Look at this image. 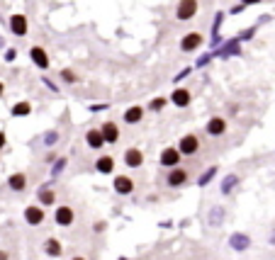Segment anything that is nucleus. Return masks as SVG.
<instances>
[{
    "instance_id": "nucleus-1",
    "label": "nucleus",
    "mask_w": 275,
    "mask_h": 260,
    "mask_svg": "<svg viewBox=\"0 0 275 260\" xmlns=\"http://www.w3.org/2000/svg\"><path fill=\"white\" fill-rule=\"evenodd\" d=\"M197 13H200V3L197 0H178V5H176V20H180V22L193 20Z\"/></svg>"
},
{
    "instance_id": "nucleus-2",
    "label": "nucleus",
    "mask_w": 275,
    "mask_h": 260,
    "mask_svg": "<svg viewBox=\"0 0 275 260\" xmlns=\"http://www.w3.org/2000/svg\"><path fill=\"white\" fill-rule=\"evenodd\" d=\"M202 44H205V37H202L200 32H188V34L180 39V51H183V54H195Z\"/></svg>"
},
{
    "instance_id": "nucleus-3",
    "label": "nucleus",
    "mask_w": 275,
    "mask_h": 260,
    "mask_svg": "<svg viewBox=\"0 0 275 260\" xmlns=\"http://www.w3.org/2000/svg\"><path fill=\"white\" fill-rule=\"evenodd\" d=\"M176 149L180 151V156H195V153L200 151V139L195 137V134H185V137L178 141Z\"/></svg>"
},
{
    "instance_id": "nucleus-4",
    "label": "nucleus",
    "mask_w": 275,
    "mask_h": 260,
    "mask_svg": "<svg viewBox=\"0 0 275 260\" xmlns=\"http://www.w3.org/2000/svg\"><path fill=\"white\" fill-rule=\"evenodd\" d=\"M190 102H193V93H190L188 88H176V90L171 93V105H176L178 110L190 107Z\"/></svg>"
},
{
    "instance_id": "nucleus-5",
    "label": "nucleus",
    "mask_w": 275,
    "mask_h": 260,
    "mask_svg": "<svg viewBox=\"0 0 275 260\" xmlns=\"http://www.w3.org/2000/svg\"><path fill=\"white\" fill-rule=\"evenodd\" d=\"M224 46L222 49H214L212 56H219V58H227V56H239L241 54V39L236 37V39H229V41H222Z\"/></svg>"
},
{
    "instance_id": "nucleus-6",
    "label": "nucleus",
    "mask_w": 275,
    "mask_h": 260,
    "mask_svg": "<svg viewBox=\"0 0 275 260\" xmlns=\"http://www.w3.org/2000/svg\"><path fill=\"white\" fill-rule=\"evenodd\" d=\"M180 151L176 146H168V149L161 151V156H158V165H163V168H176L180 163Z\"/></svg>"
},
{
    "instance_id": "nucleus-7",
    "label": "nucleus",
    "mask_w": 275,
    "mask_h": 260,
    "mask_svg": "<svg viewBox=\"0 0 275 260\" xmlns=\"http://www.w3.org/2000/svg\"><path fill=\"white\" fill-rule=\"evenodd\" d=\"M10 32H13L15 37H27V32H29L27 17L20 15V13H15L13 17H10Z\"/></svg>"
},
{
    "instance_id": "nucleus-8",
    "label": "nucleus",
    "mask_w": 275,
    "mask_h": 260,
    "mask_svg": "<svg viewBox=\"0 0 275 260\" xmlns=\"http://www.w3.org/2000/svg\"><path fill=\"white\" fill-rule=\"evenodd\" d=\"M29 58H32V63H34L39 71H49V66H51L49 54H46L41 46H32V49H29Z\"/></svg>"
},
{
    "instance_id": "nucleus-9",
    "label": "nucleus",
    "mask_w": 275,
    "mask_h": 260,
    "mask_svg": "<svg viewBox=\"0 0 275 260\" xmlns=\"http://www.w3.org/2000/svg\"><path fill=\"white\" fill-rule=\"evenodd\" d=\"M22 217H25V221H27L29 226H39L41 221L46 219V217H44V207H41V205H32V207H27Z\"/></svg>"
},
{
    "instance_id": "nucleus-10",
    "label": "nucleus",
    "mask_w": 275,
    "mask_h": 260,
    "mask_svg": "<svg viewBox=\"0 0 275 260\" xmlns=\"http://www.w3.org/2000/svg\"><path fill=\"white\" fill-rule=\"evenodd\" d=\"M73 219H76V212H73L71 207H66V205L56 207L54 221L59 224V226H71V224H73Z\"/></svg>"
},
{
    "instance_id": "nucleus-11",
    "label": "nucleus",
    "mask_w": 275,
    "mask_h": 260,
    "mask_svg": "<svg viewBox=\"0 0 275 260\" xmlns=\"http://www.w3.org/2000/svg\"><path fill=\"white\" fill-rule=\"evenodd\" d=\"M188 182V170L185 168H171V173H168V178H166V185L168 187H180V185H185Z\"/></svg>"
},
{
    "instance_id": "nucleus-12",
    "label": "nucleus",
    "mask_w": 275,
    "mask_h": 260,
    "mask_svg": "<svg viewBox=\"0 0 275 260\" xmlns=\"http://www.w3.org/2000/svg\"><path fill=\"white\" fill-rule=\"evenodd\" d=\"M112 187L117 194H132L134 192V180L129 178V175H117L115 182H112Z\"/></svg>"
},
{
    "instance_id": "nucleus-13",
    "label": "nucleus",
    "mask_w": 275,
    "mask_h": 260,
    "mask_svg": "<svg viewBox=\"0 0 275 260\" xmlns=\"http://www.w3.org/2000/svg\"><path fill=\"white\" fill-rule=\"evenodd\" d=\"M141 119H144V107H141V105H132V107L124 110V117H122L124 124H132V126H134V124H139Z\"/></svg>"
},
{
    "instance_id": "nucleus-14",
    "label": "nucleus",
    "mask_w": 275,
    "mask_h": 260,
    "mask_svg": "<svg viewBox=\"0 0 275 260\" xmlns=\"http://www.w3.org/2000/svg\"><path fill=\"white\" fill-rule=\"evenodd\" d=\"M100 132H102V139H105V144H117L120 141V126L115 122H105L100 126Z\"/></svg>"
},
{
    "instance_id": "nucleus-15",
    "label": "nucleus",
    "mask_w": 275,
    "mask_h": 260,
    "mask_svg": "<svg viewBox=\"0 0 275 260\" xmlns=\"http://www.w3.org/2000/svg\"><path fill=\"white\" fill-rule=\"evenodd\" d=\"M122 161H124L127 168H141V163H144V153H141L139 149H127Z\"/></svg>"
},
{
    "instance_id": "nucleus-16",
    "label": "nucleus",
    "mask_w": 275,
    "mask_h": 260,
    "mask_svg": "<svg viewBox=\"0 0 275 260\" xmlns=\"http://www.w3.org/2000/svg\"><path fill=\"white\" fill-rule=\"evenodd\" d=\"M205 129L209 137H222V134L227 132V119H224V117H212V119L207 122Z\"/></svg>"
},
{
    "instance_id": "nucleus-17",
    "label": "nucleus",
    "mask_w": 275,
    "mask_h": 260,
    "mask_svg": "<svg viewBox=\"0 0 275 260\" xmlns=\"http://www.w3.org/2000/svg\"><path fill=\"white\" fill-rule=\"evenodd\" d=\"M51 182H54V180H49L46 185H41L39 192H37V197H39L41 207H51L56 202V194H54V190H51Z\"/></svg>"
},
{
    "instance_id": "nucleus-18",
    "label": "nucleus",
    "mask_w": 275,
    "mask_h": 260,
    "mask_svg": "<svg viewBox=\"0 0 275 260\" xmlns=\"http://www.w3.org/2000/svg\"><path fill=\"white\" fill-rule=\"evenodd\" d=\"M229 246L234 248L236 253H244L251 248V238H248L246 233H232V238H229Z\"/></svg>"
},
{
    "instance_id": "nucleus-19",
    "label": "nucleus",
    "mask_w": 275,
    "mask_h": 260,
    "mask_svg": "<svg viewBox=\"0 0 275 260\" xmlns=\"http://www.w3.org/2000/svg\"><path fill=\"white\" fill-rule=\"evenodd\" d=\"M85 144H88V149L100 151L102 146H105V139H102V132H100V129H90V132L85 134Z\"/></svg>"
},
{
    "instance_id": "nucleus-20",
    "label": "nucleus",
    "mask_w": 275,
    "mask_h": 260,
    "mask_svg": "<svg viewBox=\"0 0 275 260\" xmlns=\"http://www.w3.org/2000/svg\"><path fill=\"white\" fill-rule=\"evenodd\" d=\"M44 253H46L49 258H61V253H64L61 241H59V238H46V241H44Z\"/></svg>"
},
{
    "instance_id": "nucleus-21",
    "label": "nucleus",
    "mask_w": 275,
    "mask_h": 260,
    "mask_svg": "<svg viewBox=\"0 0 275 260\" xmlns=\"http://www.w3.org/2000/svg\"><path fill=\"white\" fill-rule=\"evenodd\" d=\"M95 170L100 175H110L112 170H115V158L112 156H100L95 161Z\"/></svg>"
},
{
    "instance_id": "nucleus-22",
    "label": "nucleus",
    "mask_w": 275,
    "mask_h": 260,
    "mask_svg": "<svg viewBox=\"0 0 275 260\" xmlns=\"http://www.w3.org/2000/svg\"><path fill=\"white\" fill-rule=\"evenodd\" d=\"M8 187L13 192H22L27 187V175H25V173H13V175L8 178Z\"/></svg>"
},
{
    "instance_id": "nucleus-23",
    "label": "nucleus",
    "mask_w": 275,
    "mask_h": 260,
    "mask_svg": "<svg viewBox=\"0 0 275 260\" xmlns=\"http://www.w3.org/2000/svg\"><path fill=\"white\" fill-rule=\"evenodd\" d=\"M222 20H224V13H217V15H214V22H212V46H217V44H222V37H219Z\"/></svg>"
},
{
    "instance_id": "nucleus-24",
    "label": "nucleus",
    "mask_w": 275,
    "mask_h": 260,
    "mask_svg": "<svg viewBox=\"0 0 275 260\" xmlns=\"http://www.w3.org/2000/svg\"><path fill=\"white\" fill-rule=\"evenodd\" d=\"M10 112H13V117H27L29 112H32V105L22 100V102H15L13 110H10Z\"/></svg>"
},
{
    "instance_id": "nucleus-25",
    "label": "nucleus",
    "mask_w": 275,
    "mask_h": 260,
    "mask_svg": "<svg viewBox=\"0 0 275 260\" xmlns=\"http://www.w3.org/2000/svg\"><path fill=\"white\" fill-rule=\"evenodd\" d=\"M214 175H217V165H212V168H207L205 173L200 175V180H197V185H200V187H207V185H209V182L214 180Z\"/></svg>"
},
{
    "instance_id": "nucleus-26",
    "label": "nucleus",
    "mask_w": 275,
    "mask_h": 260,
    "mask_svg": "<svg viewBox=\"0 0 275 260\" xmlns=\"http://www.w3.org/2000/svg\"><path fill=\"white\" fill-rule=\"evenodd\" d=\"M236 185H239V175H234V173H232V175H227L224 182H222V194H229Z\"/></svg>"
},
{
    "instance_id": "nucleus-27",
    "label": "nucleus",
    "mask_w": 275,
    "mask_h": 260,
    "mask_svg": "<svg viewBox=\"0 0 275 260\" xmlns=\"http://www.w3.org/2000/svg\"><path fill=\"white\" fill-rule=\"evenodd\" d=\"M59 78L64 83H69V85H76V83H78V76H76L73 69H61L59 71Z\"/></svg>"
},
{
    "instance_id": "nucleus-28",
    "label": "nucleus",
    "mask_w": 275,
    "mask_h": 260,
    "mask_svg": "<svg viewBox=\"0 0 275 260\" xmlns=\"http://www.w3.org/2000/svg\"><path fill=\"white\" fill-rule=\"evenodd\" d=\"M66 163H69L66 158H54V168H51V180H56L59 175H61V173H64V170H66Z\"/></svg>"
},
{
    "instance_id": "nucleus-29",
    "label": "nucleus",
    "mask_w": 275,
    "mask_h": 260,
    "mask_svg": "<svg viewBox=\"0 0 275 260\" xmlns=\"http://www.w3.org/2000/svg\"><path fill=\"white\" fill-rule=\"evenodd\" d=\"M168 105V100L166 97H153L151 102H149V110H153V112H161Z\"/></svg>"
},
{
    "instance_id": "nucleus-30",
    "label": "nucleus",
    "mask_w": 275,
    "mask_h": 260,
    "mask_svg": "<svg viewBox=\"0 0 275 260\" xmlns=\"http://www.w3.org/2000/svg\"><path fill=\"white\" fill-rule=\"evenodd\" d=\"M56 141H59V132H46V134L41 137V144H44V146H54Z\"/></svg>"
},
{
    "instance_id": "nucleus-31",
    "label": "nucleus",
    "mask_w": 275,
    "mask_h": 260,
    "mask_svg": "<svg viewBox=\"0 0 275 260\" xmlns=\"http://www.w3.org/2000/svg\"><path fill=\"white\" fill-rule=\"evenodd\" d=\"M222 217H224V209H212L209 212V224H219Z\"/></svg>"
},
{
    "instance_id": "nucleus-32",
    "label": "nucleus",
    "mask_w": 275,
    "mask_h": 260,
    "mask_svg": "<svg viewBox=\"0 0 275 260\" xmlns=\"http://www.w3.org/2000/svg\"><path fill=\"white\" fill-rule=\"evenodd\" d=\"M209 58H212V54H205V56H200V58H197V63H195V66H197V69H205L207 63H209Z\"/></svg>"
},
{
    "instance_id": "nucleus-33",
    "label": "nucleus",
    "mask_w": 275,
    "mask_h": 260,
    "mask_svg": "<svg viewBox=\"0 0 275 260\" xmlns=\"http://www.w3.org/2000/svg\"><path fill=\"white\" fill-rule=\"evenodd\" d=\"M41 83H44V85H46V88H49L51 93H59V85H56L54 81H49V78H41Z\"/></svg>"
},
{
    "instance_id": "nucleus-34",
    "label": "nucleus",
    "mask_w": 275,
    "mask_h": 260,
    "mask_svg": "<svg viewBox=\"0 0 275 260\" xmlns=\"http://www.w3.org/2000/svg\"><path fill=\"white\" fill-rule=\"evenodd\" d=\"M253 34H256V27L246 29V32H241V34H239V39H251V37H253Z\"/></svg>"
},
{
    "instance_id": "nucleus-35",
    "label": "nucleus",
    "mask_w": 275,
    "mask_h": 260,
    "mask_svg": "<svg viewBox=\"0 0 275 260\" xmlns=\"http://www.w3.org/2000/svg\"><path fill=\"white\" fill-rule=\"evenodd\" d=\"M15 58H17V51H15V49H8V51H5V61H15Z\"/></svg>"
},
{
    "instance_id": "nucleus-36",
    "label": "nucleus",
    "mask_w": 275,
    "mask_h": 260,
    "mask_svg": "<svg viewBox=\"0 0 275 260\" xmlns=\"http://www.w3.org/2000/svg\"><path fill=\"white\" fill-rule=\"evenodd\" d=\"M188 73H190V69H183V71H180V73H178V76L173 78V83H180V81H183V78H185V76H188Z\"/></svg>"
},
{
    "instance_id": "nucleus-37",
    "label": "nucleus",
    "mask_w": 275,
    "mask_h": 260,
    "mask_svg": "<svg viewBox=\"0 0 275 260\" xmlns=\"http://www.w3.org/2000/svg\"><path fill=\"white\" fill-rule=\"evenodd\" d=\"M244 8H246V5H241V3H239V5H234V8H232V15H239Z\"/></svg>"
},
{
    "instance_id": "nucleus-38",
    "label": "nucleus",
    "mask_w": 275,
    "mask_h": 260,
    "mask_svg": "<svg viewBox=\"0 0 275 260\" xmlns=\"http://www.w3.org/2000/svg\"><path fill=\"white\" fill-rule=\"evenodd\" d=\"M239 3H241V5H258V3H261V0H239Z\"/></svg>"
},
{
    "instance_id": "nucleus-39",
    "label": "nucleus",
    "mask_w": 275,
    "mask_h": 260,
    "mask_svg": "<svg viewBox=\"0 0 275 260\" xmlns=\"http://www.w3.org/2000/svg\"><path fill=\"white\" fill-rule=\"evenodd\" d=\"M5 141H8V137H5V132H0V151H3V146H5Z\"/></svg>"
},
{
    "instance_id": "nucleus-40",
    "label": "nucleus",
    "mask_w": 275,
    "mask_h": 260,
    "mask_svg": "<svg viewBox=\"0 0 275 260\" xmlns=\"http://www.w3.org/2000/svg\"><path fill=\"white\" fill-rule=\"evenodd\" d=\"M10 255H8V250H0V260H8Z\"/></svg>"
},
{
    "instance_id": "nucleus-41",
    "label": "nucleus",
    "mask_w": 275,
    "mask_h": 260,
    "mask_svg": "<svg viewBox=\"0 0 275 260\" xmlns=\"http://www.w3.org/2000/svg\"><path fill=\"white\" fill-rule=\"evenodd\" d=\"M3 93H5V83L0 81V97H3Z\"/></svg>"
},
{
    "instance_id": "nucleus-42",
    "label": "nucleus",
    "mask_w": 275,
    "mask_h": 260,
    "mask_svg": "<svg viewBox=\"0 0 275 260\" xmlns=\"http://www.w3.org/2000/svg\"><path fill=\"white\" fill-rule=\"evenodd\" d=\"M71 260H85V258H83V255H76V258H71Z\"/></svg>"
}]
</instances>
